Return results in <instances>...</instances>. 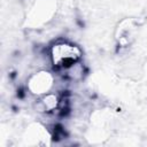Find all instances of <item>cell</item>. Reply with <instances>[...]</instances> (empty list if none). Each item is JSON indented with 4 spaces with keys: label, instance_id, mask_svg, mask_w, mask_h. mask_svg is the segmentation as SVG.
Wrapping results in <instances>:
<instances>
[{
    "label": "cell",
    "instance_id": "obj_1",
    "mask_svg": "<svg viewBox=\"0 0 147 147\" xmlns=\"http://www.w3.org/2000/svg\"><path fill=\"white\" fill-rule=\"evenodd\" d=\"M52 61L57 68H68L76 63L80 56L82 51L78 46L69 42H59L52 47Z\"/></svg>",
    "mask_w": 147,
    "mask_h": 147
}]
</instances>
